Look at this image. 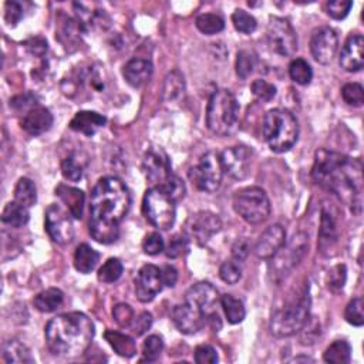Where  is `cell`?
<instances>
[{
	"instance_id": "6da1fadb",
	"label": "cell",
	"mask_w": 364,
	"mask_h": 364,
	"mask_svg": "<svg viewBox=\"0 0 364 364\" xmlns=\"http://www.w3.org/2000/svg\"><path fill=\"white\" fill-rule=\"evenodd\" d=\"M131 205L125 184L117 177H104L95 184L90 202V235L99 243H112L120 236V223Z\"/></svg>"
},
{
	"instance_id": "7a4b0ae2",
	"label": "cell",
	"mask_w": 364,
	"mask_h": 364,
	"mask_svg": "<svg viewBox=\"0 0 364 364\" xmlns=\"http://www.w3.org/2000/svg\"><path fill=\"white\" fill-rule=\"evenodd\" d=\"M312 177L317 185L330 191L352 209H361L363 164L330 149H319L315 154Z\"/></svg>"
},
{
	"instance_id": "3957f363",
	"label": "cell",
	"mask_w": 364,
	"mask_h": 364,
	"mask_svg": "<svg viewBox=\"0 0 364 364\" xmlns=\"http://www.w3.org/2000/svg\"><path fill=\"white\" fill-rule=\"evenodd\" d=\"M94 339V324L80 312L53 317L46 326V341L56 356L74 359L88 350Z\"/></svg>"
},
{
	"instance_id": "277c9868",
	"label": "cell",
	"mask_w": 364,
	"mask_h": 364,
	"mask_svg": "<svg viewBox=\"0 0 364 364\" xmlns=\"http://www.w3.org/2000/svg\"><path fill=\"white\" fill-rule=\"evenodd\" d=\"M262 131L272 151L286 152L298 143L299 123L291 111L275 108L265 114Z\"/></svg>"
},
{
	"instance_id": "5b68a950",
	"label": "cell",
	"mask_w": 364,
	"mask_h": 364,
	"mask_svg": "<svg viewBox=\"0 0 364 364\" xmlns=\"http://www.w3.org/2000/svg\"><path fill=\"white\" fill-rule=\"evenodd\" d=\"M239 124V104L235 95L226 90H217L206 107V125L217 136H231Z\"/></svg>"
},
{
	"instance_id": "8992f818",
	"label": "cell",
	"mask_w": 364,
	"mask_h": 364,
	"mask_svg": "<svg viewBox=\"0 0 364 364\" xmlns=\"http://www.w3.org/2000/svg\"><path fill=\"white\" fill-rule=\"evenodd\" d=\"M311 319V296L304 291L298 299L289 300L283 308L275 311L269 329L276 337H289L299 333Z\"/></svg>"
},
{
	"instance_id": "52a82bcc",
	"label": "cell",
	"mask_w": 364,
	"mask_h": 364,
	"mask_svg": "<svg viewBox=\"0 0 364 364\" xmlns=\"http://www.w3.org/2000/svg\"><path fill=\"white\" fill-rule=\"evenodd\" d=\"M143 213L147 221L160 231H168L175 222V201L158 186L149 188L143 199Z\"/></svg>"
},
{
	"instance_id": "ba28073f",
	"label": "cell",
	"mask_w": 364,
	"mask_h": 364,
	"mask_svg": "<svg viewBox=\"0 0 364 364\" xmlns=\"http://www.w3.org/2000/svg\"><path fill=\"white\" fill-rule=\"evenodd\" d=\"M234 209L247 223L258 225L265 222L271 215V201L266 193L258 186L243 188L234 195Z\"/></svg>"
},
{
	"instance_id": "9c48e42d",
	"label": "cell",
	"mask_w": 364,
	"mask_h": 364,
	"mask_svg": "<svg viewBox=\"0 0 364 364\" xmlns=\"http://www.w3.org/2000/svg\"><path fill=\"white\" fill-rule=\"evenodd\" d=\"M223 167L221 154L215 151H208L199 160V162L188 171L189 181L202 193H217L222 184Z\"/></svg>"
},
{
	"instance_id": "30bf717a",
	"label": "cell",
	"mask_w": 364,
	"mask_h": 364,
	"mask_svg": "<svg viewBox=\"0 0 364 364\" xmlns=\"http://www.w3.org/2000/svg\"><path fill=\"white\" fill-rule=\"evenodd\" d=\"M309 247V238L306 234L299 232L293 235V238L287 242V245L282 246L278 254L272 258L274 263L271 265L272 276L275 280H282L289 275L299 262L303 259L306 251Z\"/></svg>"
},
{
	"instance_id": "8fae6325",
	"label": "cell",
	"mask_w": 364,
	"mask_h": 364,
	"mask_svg": "<svg viewBox=\"0 0 364 364\" xmlns=\"http://www.w3.org/2000/svg\"><path fill=\"white\" fill-rule=\"evenodd\" d=\"M266 39L271 50L279 56L289 57L298 50V37L289 21L272 16L266 29Z\"/></svg>"
},
{
	"instance_id": "7c38bea8",
	"label": "cell",
	"mask_w": 364,
	"mask_h": 364,
	"mask_svg": "<svg viewBox=\"0 0 364 364\" xmlns=\"http://www.w3.org/2000/svg\"><path fill=\"white\" fill-rule=\"evenodd\" d=\"M221 228L222 222L218 215L209 210H199L186 219L184 231L188 238L194 239L198 245H205L221 231Z\"/></svg>"
},
{
	"instance_id": "4fadbf2b",
	"label": "cell",
	"mask_w": 364,
	"mask_h": 364,
	"mask_svg": "<svg viewBox=\"0 0 364 364\" xmlns=\"http://www.w3.org/2000/svg\"><path fill=\"white\" fill-rule=\"evenodd\" d=\"M45 226L46 232L53 242L59 245L70 243L74 238V226L70 219V215L57 204H51L45 214Z\"/></svg>"
},
{
	"instance_id": "5bb4252c",
	"label": "cell",
	"mask_w": 364,
	"mask_h": 364,
	"mask_svg": "<svg viewBox=\"0 0 364 364\" xmlns=\"http://www.w3.org/2000/svg\"><path fill=\"white\" fill-rule=\"evenodd\" d=\"M143 171L148 182L154 186H162L172 175L171 162L162 148H148L143 160Z\"/></svg>"
},
{
	"instance_id": "9a60e30c",
	"label": "cell",
	"mask_w": 364,
	"mask_h": 364,
	"mask_svg": "<svg viewBox=\"0 0 364 364\" xmlns=\"http://www.w3.org/2000/svg\"><path fill=\"white\" fill-rule=\"evenodd\" d=\"M339 47L337 34L330 27H320L313 32L311 39V51L313 59L320 64H330Z\"/></svg>"
},
{
	"instance_id": "2e32d148",
	"label": "cell",
	"mask_w": 364,
	"mask_h": 364,
	"mask_svg": "<svg viewBox=\"0 0 364 364\" xmlns=\"http://www.w3.org/2000/svg\"><path fill=\"white\" fill-rule=\"evenodd\" d=\"M219 300L221 298L217 287L209 282H199L194 284L193 287H189L185 295V302L194 304L208 319L217 315V304Z\"/></svg>"
},
{
	"instance_id": "e0dca14e",
	"label": "cell",
	"mask_w": 364,
	"mask_h": 364,
	"mask_svg": "<svg viewBox=\"0 0 364 364\" xmlns=\"http://www.w3.org/2000/svg\"><path fill=\"white\" fill-rule=\"evenodd\" d=\"M171 317L175 328L184 335H195L204 328L208 320V317L198 308L188 302L177 304L171 312Z\"/></svg>"
},
{
	"instance_id": "ac0fdd59",
	"label": "cell",
	"mask_w": 364,
	"mask_h": 364,
	"mask_svg": "<svg viewBox=\"0 0 364 364\" xmlns=\"http://www.w3.org/2000/svg\"><path fill=\"white\" fill-rule=\"evenodd\" d=\"M162 275L154 265L143 266L136 278V296L140 302L148 303L162 291Z\"/></svg>"
},
{
	"instance_id": "d6986e66",
	"label": "cell",
	"mask_w": 364,
	"mask_h": 364,
	"mask_svg": "<svg viewBox=\"0 0 364 364\" xmlns=\"http://www.w3.org/2000/svg\"><path fill=\"white\" fill-rule=\"evenodd\" d=\"M223 172L234 180H243L251 168V152L246 147L226 148L221 154Z\"/></svg>"
},
{
	"instance_id": "ffe728a7",
	"label": "cell",
	"mask_w": 364,
	"mask_h": 364,
	"mask_svg": "<svg viewBox=\"0 0 364 364\" xmlns=\"http://www.w3.org/2000/svg\"><path fill=\"white\" fill-rule=\"evenodd\" d=\"M286 231L282 225H272L259 236L255 245V254L260 259H272L284 245Z\"/></svg>"
},
{
	"instance_id": "44dd1931",
	"label": "cell",
	"mask_w": 364,
	"mask_h": 364,
	"mask_svg": "<svg viewBox=\"0 0 364 364\" xmlns=\"http://www.w3.org/2000/svg\"><path fill=\"white\" fill-rule=\"evenodd\" d=\"M364 40L360 34L350 36L340 53V66L350 73L359 71L364 64Z\"/></svg>"
},
{
	"instance_id": "7402d4cb",
	"label": "cell",
	"mask_w": 364,
	"mask_h": 364,
	"mask_svg": "<svg viewBox=\"0 0 364 364\" xmlns=\"http://www.w3.org/2000/svg\"><path fill=\"white\" fill-rule=\"evenodd\" d=\"M51 125H53V114L42 106H36L27 110L22 120V128L33 137L42 136V134L47 132L51 128Z\"/></svg>"
},
{
	"instance_id": "603a6c76",
	"label": "cell",
	"mask_w": 364,
	"mask_h": 364,
	"mask_svg": "<svg viewBox=\"0 0 364 364\" xmlns=\"http://www.w3.org/2000/svg\"><path fill=\"white\" fill-rule=\"evenodd\" d=\"M154 73V66L145 59H132L130 60L123 70L125 82L132 87H143L149 82Z\"/></svg>"
},
{
	"instance_id": "cb8c5ba5",
	"label": "cell",
	"mask_w": 364,
	"mask_h": 364,
	"mask_svg": "<svg viewBox=\"0 0 364 364\" xmlns=\"http://www.w3.org/2000/svg\"><path fill=\"white\" fill-rule=\"evenodd\" d=\"M107 123V119L101 114L95 111H80L75 114L73 120L70 121V128L73 131H77L84 134L87 137L94 136L100 128H103Z\"/></svg>"
},
{
	"instance_id": "d4e9b609",
	"label": "cell",
	"mask_w": 364,
	"mask_h": 364,
	"mask_svg": "<svg viewBox=\"0 0 364 364\" xmlns=\"http://www.w3.org/2000/svg\"><path fill=\"white\" fill-rule=\"evenodd\" d=\"M56 195L67 206L71 217H74L75 219H82L86 201V195L82 189L69 185H59L56 188Z\"/></svg>"
},
{
	"instance_id": "484cf974",
	"label": "cell",
	"mask_w": 364,
	"mask_h": 364,
	"mask_svg": "<svg viewBox=\"0 0 364 364\" xmlns=\"http://www.w3.org/2000/svg\"><path fill=\"white\" fill-rule=\"evenodd\" d=\"M87 165H88V157L84 154V152L74 151L62 162L63 177L73 182L80 181L84 175Z\"/></svg>"
},
{
	"instance_id": "4316f807",
	"label": "cell",
	"mask_w": 364,
	"mask_h": 364,
	"mask_svg": "<svg viewBox=\"0 0 364 364\" xmlns=\"http://www.w3.org/2000/svg\"><path fill=\"white\" fill-rule=\"evenodd\" d=\"M337 238H339V232H337L336 219L330 210L323 208L321 223H320V231H319L321 252H326V251H329V249H332L333 245L337 242Z\"/></svg>"
},
{
	"instance_id": "83f0119b",
	"label": "cell",
	"mask_w": 364,
	"mask_h": 364,
	"mask_svg": "<svg viewBox=\"0 0 364 364\" xmlns=\"http://www.w3.org/2000/svg\"><path fill=\"white\" fill-rule=\"evenodd\" d=\"M3 361L9 364H32L34 359L26 344L19 340H9L2 348Z\"/></svg>"
},
{
	"instance_id": "f1b7e54d",
	"label": "cell",
	"mask_w": 364,
	"mask_h": 364,
	"mask_svg": "<svg viewBox=\"0 0 364 364\" xmlns=\"http://www.w3.org/2000/svg\"><path fill=\"white\" fill-rule=\"evenodd\" d=\"M100 260V254L93 249L87 243H82L75 249L74 254V267L77 269L80 274H90L94 271V267L97 266Z\"/></svg>"
},
{
	"instance_id": "f546056e",
	"label": "cell",
	"mask_w": 364,
	"mask_h": 364,
	"mask_svg": "<svg viewBox=\"0 0 364 364\" xmlns=\"http://www.w3.org/2000/svg\"><path fill=\"white\" fill-rule=\"evenodd\" d=\"M104 339L108 341L112 350L121 357L130 359L132 356H136V353H137L136 341H134V339L127 336V335L114 332V330H107L104 333Z\"/></svg>"
},
{
	"instance_id": "4dcf8cb0",
	"label": "cell",
	"mask_w": 364,
	"mask_h": 364,
	"mask_svg": "<svg viewBox=\"0 0 364 364\" xmlns=\"http://www.w3.org/2000/svg\"><path fill=\"white\" fill-rule=\"evenodd\" d=\"M184 94H185L184 75L178 70L171 71L164 82V88H162L164 101L177 103L184 97Z\"/></svg>"
},
{
	"instance_id": "1f68e13d",
	"label": "cell",
	"mask_w": 364,
	"mask_h": 364,
	"mask_svg": "<svg viewBox=\"0 0 364 364\" xmlns=\"http://www.w3.org/2000/svg\"><path fill=\"white\" fill-rule=\"evenodd\" d=\"M64 295L60 289L57 287H50V289H46L40 292L34 298V308L43 312V313H51L57 311L63 304Z\"/></svg>"
},
{
	"instance_id": "d6a6232c",
	"label": "cell",
	"mask_w": 364,
	"mask_h": 364,
	"mask_svg": "<svg viewBox=\"0 0 364 364\" xmlns=\"http://www.w3.org/2000/svg\"><path fill=\"white\" fill-rule=\"evenodd\" d=\"M323 360L332 364H348L352 360V346L346 340H336L323 353Z\"/></svg>"
},
{
	"instance_id": "836d02e7",
	"label": "cell",
	"mask_w": 364,
	"mask_h": 364,
	"mask_svg": "<svg viewBox=\"0 0 364 364\" xmlns=\"http://www.w3.org/2000/svg\"><path fill=\"white\" fill-rule=\"evenodd\" d=\"M30 219V214L26 206L14 202H9L2 214L3 223L12 226V228H23Z\"/></svg>"
},
{
	"instance_id": "e575fe53",
	"label": "cell",
	"mask_w": 364,
	"mask_h": 364,
	"mask_svg": "<svg viewBox=\"0 0 364 364\" xmlns=\"http://www.w3.org/2000/svg\"><path fill=\"white\" fill-rule=\"evenodd\" d=\"M219 302L222 304L225 316H226L229 323L238 324V323L243 321V319L246 316V311H245V306H243L242 300L236 299L232 295H223V296H221Z\"/></svg>"
},
{
	"instance_id": "d590c367",
	"label": "cell",
	"mask_w": 364,
	"mask_h": 364,
	"mask_svg": "<svg viewBox=\"0 0 364 364\" xmlns=\"http://www.w3.org/2000/svg\"><path fill=\"white\" fill-rule=\"evenodd\" d=\"M14 201L26 208H30L37 201L36 185L29 178H21L14 188Z\"/></svg>"
},
{
	"instance_id": "8d00e7d4",
	"label": "cell",
	"mask_w": 364,
	"mask_h": 364,
	"mask_svg": "<svg viewBox=\"0 0 364 364\" xmlns=\"http://www.w3.org/2000/svg\"><path fill=\"white\" fill-rule=\"evenodd\" d=\"M195 25L198 30L206 36L221 33L225 29L223 19L215 13H205V14L198 16Z\"/></svg>"
},
{
	"instance_id": "74e56055",
	"label": "cell",
	"mask_w": 364,
	"mask_h": 364,
	"mask_svg": "<svg viewBox=\"0 0 364 364\" xmlns=\"http://www.w3.org/2000/svg\"><path fill=\"white\" fill-rule=\"evenodd\" d=\"M289 75L295 83L300 86H308L313 79V70L306 60L296 59L289 66Z\"/></svg>"
},
{
	"instance_id": "f35d334b",
	"label": "cell",
	"mask_w": 364,
	"mask_h": 364,
	"mask_svg": "<svg viewBox=\"0 0 364 364\" xmlns=\"http://www.w3.org/2000/svg\"><path fill=\"white\" fill-rule=\"evenodd\" d=\"M124 271V266L120 259L117 258H111L108 259L99 271V280L103 283H114L117 282Z\"/></svg>"
},
{
	"instance_id": "ab89813d",
	"label": "cell",
	"mask_w": 364,
	"mask_h": 364,
	"mask_svg": "<svg viewBox=\"0 0 364 364\" xmlns=\"http://www.w3.org/2000/svg\"><path fill=\"white\" fill-rule=\"evenodd\" d=\"M232 23L235 26V29L243 34H251L256 30L258 27V22L256 19L249 14L247 12L242 10V9H238L234 12L232 14Z\"/></svg>"
},
{
	"instance_id": "60d3db41",
	"label": "cell",
	"mask_w": 364,
	"mask_h": 364,
	"mask_svg": "<svg viewBox=\"0 0 364 364\" xmlns=\"http://www.w3.org/2000/svg\"><path fill=\"white\" fill-rule=\"evenodd\" d=\"M255 64H256V59L255 56L247 51V50H241L236 56V74L239 75L241 79H247L249 75H251L254 73V69H255Z\"/></svg>"
},
{
	"instance_id": "b9f144b4",
	"label": "cell",
	"mask_w": 364,
	"mask_h": 364,
	"mask_svg": "<svg viewBox=\"0 0 364 364\" xmlns=\"http://www.w3.org/2000/svg\"><path fill=\"white\" fill-rule=\"evenodd\" d=\"M164 349V341L160 336L152 335L143 344V361H156Z\"/></svg>"
},
{
	"instance_id": "7bdbcfd3",
	"label": "cell",
	"mask_w": 364,
	"mask_h": 364,
	"mask_svg": "<svg viewBox=\"0 0 364 364\" xmlns=\"http://www.w3.org/2000/svg\"><path fill=\"white\" fill-rule=\"evenodd\" d=\"M348 279V269L344 265H336L328 274V278H326V283H328V287L332 292H340L344 283H346Z\"/></svg>"
},
{
	"instance_id": "ee69618b",
	"label": "cell",
	"mask_w": 364,
	"mask_h": 364,
	"mask_svg": "<svg viewBox=\"0 0 364 364\" xmlns=\"http://www.w3.org/2000/svg\"><path fill=\"white\" fill-rule=\"evenodd\" d=\"M341 97L349 106L361 107L364 103V90L359 83H349L341 88Z\"/></svg>"
},
{
	"instance_id": "f6af8a7d",
	"label": "cell",
	"mask_w": 364,
	"mask_h": 364,
	"mask_svg": "<svg viewBox=\"0 0 364 364\" xmlns=\"http://www.w3.org/2000/svg\"><path fill=\"white\" fill-rule=\"evenodd\" d=\"M251 90L254 93L255 97L263 103H269L276 97V87L271 83H267L266 80L258 79L252 83Z\"/></svg>"
},
{
	"instance_id": "bcb514c9",
	"label": "cell",
	"mask_w": 364,
	"mask_h": 364,
	"mask_svg": "<svg viewBox=\"0 0 364 364\" xmlns=\"http://www.w3.org/2000/svg\"><path fill=\"white\" fill-rule=\"evenodd\" d=\"M344 319L348 320V323L356 326V328L363 326L364 315H363V299L361 298H356L348 304L346 312H344Z\"/></svg>"
},
{
	"instance_id": "7dc6e473",
	"label": "cell",
	"mask_w": 364,
	"mask_h": 364,
	"mask_svg": "<svg viewBox=\"0 0 364 364\" xmlns=\"http://www.w3.org/2000/svg\"><path fill=\"white\" fill-rule=\"evenodd\" d=\"M219 276L228 284H235L242 278L241 266L234 260H226L219 267Z\"/></svg>"
},
{
	"instance_id": "c3c4849f",
	"label": "cell",
	"mask_w": 364,
	"mask_h": 364,
	"mask_svg": "<svg viewBox=\"0 0 364 364\" xmlns=\"http://www.w3.org/2000/svg\"><path fill=\"white\" fill-rule=\"evenodd\" d=\"M158 188L164 189L165 193H167L172 199H174L175 202L180 201V199H182V198L185 197V184H184V181H182L181 178H178V177L174 175V174L171 175V178H169L162 186H158Z\"/></svg>"
},
{
	"instance_id": "681fc988",
	"label": "cell",
	"mask_w": 364,
	"mask_h": 364,
	"mask_svg": "<svg viewBox=\"0 0 364 364\" xmlns=\"http://www.w3.org/2000/svg\"><path fill=\"white\" fill-rule=\"evenodd\" d=\"M352 6L353 2L350 0H335V2H329L326 9H328V14L335 21H343L344 17H348Z\"/></svg>"
},
{
	"instance_id": "f907efd6",
	"label": "cell",
	"mask_w": 364,
	"mask_h": 364,
	"mask_svg": "<svg viewBox=\"0 0 364 364\" xmlns=\"http://www.w3.org/2000/svg\"><path fill=\"white\" fill-rule=\"evenodd\" d=\"M164 247H165L164 239L158 232H152V234L147 235L144 242H143L144 252L147 255H151V256H156V255L161 254L164 251Z\"/></svg>"
},
{
	"instance_id": "816d5d0a",
	"label": "cell",
	"mask_w": 364,
	"mask_h": 364,
	"mask_svg": "<svg viewBox=\"0 0 364 364\" xmlns=\"http://www.w3.org/2000/svg\"><path fill=\"white\" fill-rule=\"evenodd\" d=\"M112 317L117 321L119 326H121V328H128L134 320V312L130 304L119 303L116 308L112 309Z\"/></svg>"
},
{
	"instance_id": "f5cc1de1",
	"label": "cell",
	"mask_w": 364,
	"mask_h": 364,
	"mask_svg": "<svg viewBox=\"0 0 364 364\" xmlns=\"http://www.w3.org/2000/svg\"><path fill=\"white\" fill-rule=\"evenodd\" d=\"M186 251H188L186 239L182 238V236H174L169 241V243H168V246L165 249V254L171 259H177L181 255H184Z\"/></svg>"
},
{
	"instance_id": "db71d44e",
	"label": "cell",
	"mask_w": 364,
	"mask_h": 364,
	"mask_svg": "<svg viewBox=\"0 0 364 364\" xmlns=\"http://www.w3.org/2000/svg\"><path fill=\"white\" fill-rule=\"evenodd\" d=\"M23 17V8L17 2H6L5 5V21L9 26L14 27Z\"/></svg>"
},
{
	"instance_id": "11a10c76",
	"label": "cell",
	"mask_w": 364,
	"mask_h": 364,
	"mask_svg": "<svg viewBox=\"0 0 364 364\" xmlns=\"http://www.w3.org/2000/svg\"><path fill=\"white\" fill-rule=\"evenodd\" d=\"M195 361L198 364H215L218 361L217 350L209 344H201L195 349Z\"/></svg>"
},
{
	"instance_id": "9f6ffc18",
	"label": "cell",
	"mask_w": 364,
	"mask_h": 364,
	"mask_svg": "<svg viewBox=\"0 0 364 364\" xmlns=\"http://www.w3.org/2000/svg\"><path fill=\"white\" fill-rule=\"evenodd\" d=\"M151 324H152V316L148 312H143L141 315H138L136 319L132 320L131 329L137 336H143L144 333L149 330Z\"/></svg>"
},
{
	"instance_id": "6f0895ef",
	"label": "cell",
	"mask_w": 364,
	"mask_h": 364,
	"mask_svg": "<svg viewBox=\"0 0 364 364\" xmlns=\"http://www.w3.org/2000/svg\"><path fill=\"white\" fill-rule=\"evenodd\" d=\"M249 251H251V246H249L247 241L246 239H238L234 246H232V256L235 258V260L238 262H242L247 258L249 255Z\"/></svg>"
},
{
	"instance_id": "680465c9",
	"label": "cell",
	"mask_w": 364,
	"mask_h": 364,
	"mask_svg": "<svg viewBox=\"0 0 364 364\" xmlns=\"http://www.w3.org/2000/svg\"><path fill=\"white\" fill-rule=\"evenodd\" d=\"M26 47L32 54L42 57L47 51V42L43 39V37H34V39L26 43Z\"/></svg>"
},
{
	"instance_id": "91938a15",
	"label": "cell",
	"mask_w": 364,
	"mask_h": 364,
	"mask_svg": "<svg viewBox=\"0 0 364 364\" xmlns=\"http://www.w3.org/2000/svg\"><path fill=\"white\" fill-rule=\"evenodd\" d=\"M161 275H162V282L165 286L168 287H174L177 280H178V272L174 266H164L162 271H161Z\"/></svg>"
},
{
	"instance_id": "94428289",
	"label": "cell",
	"mask_w": 364,
	"mask_h": 364,
	"mask_svg": "<svg viewBox=\"0 0 364 364\" xmlns=\"http://www.w3.org/2000/svg\"><path fill=\"white\" fill-rule=\"evenodd\" d=\"M37 104L33 103V95L30 94H26V95H19V97L13 99L10 101V107L16 108V110H26V108H33L36 107Z\"/></svg>"
},
{
	"instance_id": "6125c7cd",
	"label": "cell",
	"mask_w": 364,
	"mask_h": 364,
	"mask_svg": "<svg viewBox=\"0 0 364 364\" xmlns=\"http://www.w3.org/2000/svg\"><path fill=\"white\" fill-rule=\"evenodd\" d=\"M293 361H296V363H298V361H313V360H312V359H309V357H296Z\"/></svg>"
}]
</instances>
